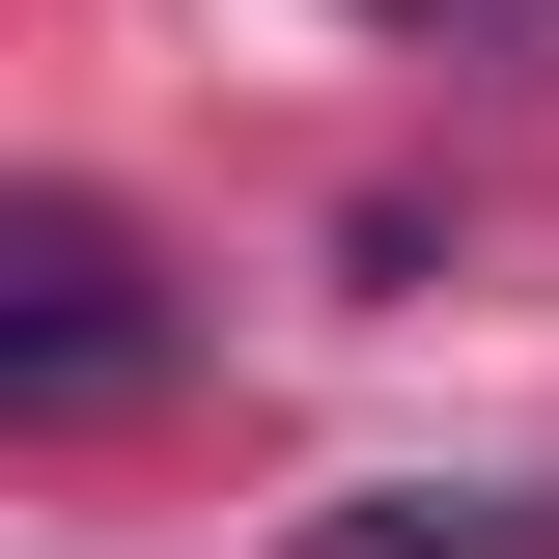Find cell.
I'll list each match as a JSON object with an SVG mask.
<instances>
[{"instance_id":"obj_2","label":"cell","mask_w":559,"mask_h":559,"mask_svg":"<svg viewBox=\"0 0 559 559\" xmlns=\"http://www.w3.org/2000/svg\"><path fill=\"white\" fill-rule=\"evenodd\" d=\"M308 559H559V476H364L308 503Z\"/></svg>"},{"instance_id":"obj_3","label":"cell","mask_w":559,"mask_h":559,"mask_svg":"<svg viewBox=\"0 0 559 559\" xmlns=\"http://www.w3.org/2000/svg\"><path fill=\"white\" fill-rule=\"evenodd\" d=\"M392 28H559V0H392Z\"/></svg>"},{"instance_id":"obj_1","label":"cell","mask_w":559,"mask_h":559,"mask_svg":"<svg viewBox=\"0 0 559 559\" xmlns=\"http://www.w3.org/2000/svg\"><path fill=\"white\" fill-rule=\"evenodd\" d=\"M168 364H197L168 252H140L84 168H28V197H0V419H28V448H84V419H140Z\"/></svg>"}]
</instances>
